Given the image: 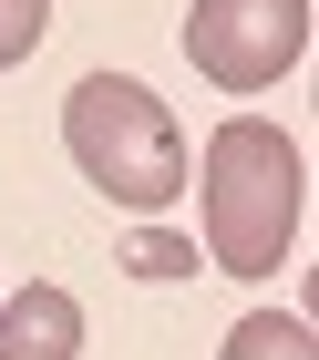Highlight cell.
Here are the masks:
<instances>
[{"mask_svg":"<svg viewBox=\"0 0 319 360\" xmlns=\"http://www.w3.org/2000/svg\"><path fill=\"white\" fill-rule=\"evenodd\" d=\"M299 144L258 113H227L206 134V268L216 278H278V257L299 248Z\"/></svg>","mask_w":319,"mask_h":360,"instance_id":"6da1fadb","label":"cell"},{"mask_svg":"<svg viewBox=\"0 0 319 360\" xmlns=\"http://www.w3.org/2000/svg\"><path fill=\"white\" fill-rule=\"evenodd\" d=\"M62 144L93 195H113L124 217H155L186 195V134L134 72H82L73 103H62Z\"/></svg>","mask_w":319,"mask_h":360,"instance_id":"7a4b0ae2","label":"cell"},{"mask_svg":"<svg viewBox=\"0 0 319 360\" xmlns=\"http://www.w3.org/2000/svg\"><path fill=\"white\" fill-rule=\"evenodd\" d=\"M309 52V0H196L186 11V62L216 93H268Z\"/></svg>","mask_w":319,"mask_h":360,"instance_id":"3957f363","label":"cell"},{"mask_svg":"<svg viewBox=\"0 0 319 360\" xmlns=\"http://www.w3.org/2000/svg\"><path fill=\"white\" fill-rule=\"evenodd\" d=\"M0 360H82V299L52 278H21L0 299Z\"/></svg>","mask_w":319,"mask_h":360,"instance_id":"277c9868","label":"cell"},{"mask_svg":"<svg viewBox=\"0 0 319 360\" xmlns=\"http://www.w3.org/2000/svg\"><path fill=\"white\" fill-rule=\"evenodd\" d=\"M216 360H319V340H309V319L299 309H247L237 330H227V350Z\"/></svg>","mask_w":319,"mask_h":360,"instance_id":"5b68a950","label":"cell"},{"mask_svg":"<svg viewBox=\"0 0 319 360\" xmlns=\"http://www.w3.org/2000/svg\"><path fill=\"white\" fill-rule=\"evenodd\" d=\"M124 278H196V237H175V226H134V237H124Z\"/></svg>","mask_w":319,"mask_h":360,"instance_id":"8992f818","label":"cell"},{"mask_svg":"<svg viewBox=\"0 0 319 360\" xmlns=\"http://www.w3.org/2000/svg\"><path fill=\"white\" fill-rule=\"evenodd\" d=\"M42 21H52V0H0V72L42 52Z\"/></svg>","mask_w":319,"mask_h":360,"instance_id":"52a82bcc","label":"cell"}]
</instances>
